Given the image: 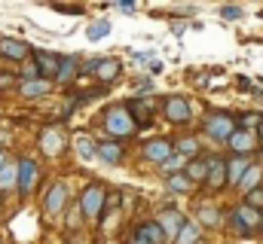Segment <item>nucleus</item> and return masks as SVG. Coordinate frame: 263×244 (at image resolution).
I'll list each match as a JSON object with an SVG mask.
<instances>
[{
    "label": "nucleus",
    "mask_w": 263,
    "mask_h": 244,
    "mask_svg": "<svg viewBox=\"0 0 263 244\" xmlns=\"http://www.w3.org/2000/svg\"><path fill=\"white\" fill-rule=\"evenodd\" d=\"M104 125H107V131L117 134V137H123V134H132V131H135V122H132V116L126 113V107H114V110H107Z\"/></svg>",
    "instance_id": "1"
},
{
    "label": "nucleus",
    "mask_w": 263,
    "mask_h": 244,
    "mask_svg": "<svg viewBox=\"0 0 263 244\" xmlns=\"http://www.w3.org/2000/svg\"><path fill=\"white\" fill-rule=\"evenodd\" d=\"M129 244H165V235L159 229V223H144L135 229V235L129 238Z\"/></svg>",
    "instance_id": "2"
},
{
    "label": "nucleus",
    "mask_w": 263,
    "mask_h": 244,
    "mask_svg": "<svg viewBox=\"0 0 263 244\" xmlns=\"http://www.w3.org/2000/svg\"><path fill=\"white\" fill-rule=\"evenodd\" d=\"M101 205H104V189H101V186H89V189L83 192V198H80V208H83L86 217H98Z\"/></svg>",
    "instance_id": "3"
},
{
    "label": "nucleus",
    "mask_w": 263,
    "mask_h": 244,
    "mask_svg": "<svg viewBox=\"0 0 263 244\" xmlns=\"http://www.w3.org/2000/svg\"><path fill=\"white\" fill-rule=\"evenodd\" d=\"M205 131H208L211 137H217V140H227L236 128H233V119H230L227 113H217V116H211V119L205 122Z\"/></svg>",
    "instance_id": "4"
},
{
    "label": "nucleus",
    "mask_w": 263,
    "mask_h": 244,
    "mask_svg": "<svg viewBox=\"0 0 263 244\" xmlns=\"http://www.w3.org/2000/svg\"><path fill=\"white\" fill-rule=\"evenodd\" d=\"M233 223L239 226V232H251V229L260 223V214H257L254 208H248V205H239V208L233 211Z\"/></svg>",
    "instance_id": "5"
},
{
    "label": "nucleus",
    "mask_w": 263,
    "mask_h": 244,
    "mask_svg": "<svg viewBox=\"0 0 263 244\" xmlns=\"http://www.w3.org/2000/svg\"><path fill=\"white\" fill-rule=\"evenodd\" d=\"M165 116L172 122H178V125H187V122H190V104L175 95V98L165 101Z\"/></svg>",
    "instance_id": "6"
},
{
    "label": "nucleus",
    "mask_w": 263,
    "mask_h": 244,
    "mask_svg": "<svg viewBox=\"0 0 263 244\" xmlns=\"http://www.w3.org/2000/svg\"><path fill=\"white\" fill-rule=\"evenodd\" d=\"M15 171H18V189H22V192H31L34 183H37V165H34L31 159H22Z\"/></svg>",
    "instance_id": "7"
},
{
    "label": "nucleus",
    "mask_w": 263,
    "mask_h": 244,
    "mask_svg": "<svg viewBox=\"0 0 263 244\" xmlns=\"http://www.w3.org/2000/svg\"><path fill=\"white\" fill-rule=\"evenodd\" d=\"M208 186L211 189H217V186H223V180H227V162L220 159V156H214V159H208Z\"/></svg>",
    "instance_id": "8"
},
{
    "label": "nucleus",
    "mask_w": 263,
    "mask_h": 244,
    "mask_svg": "<svg viewBox=\"0 0 263 244\" xmlns=\"http://www.w3.org/2000/svg\"><path fill=\"white\" fill-rule=\"evenodd\" d=\"M227 140H230V147H233L236 153H248V150H254V147H257L254 131H245V128H242V131H233Z\"/></svg>",
    "instance_id": "9"
},
{
    "label": "nucleus",
    "mask_w": 263,
    "mask_h": 244,
    "mask_svg": "<svg viewBox=\"0 0 263 244\" xmlns=\"http://www.w3.org/2000/svg\"><path fill=\"white\" fill-rule=\"evenodd\" d=\"M65 198H67V186H65V183H55V186L49 189V195H46V211H49L52 217H55V214H62Z\"/></svg>",
    "instance_id": "10"
},
{
    "label": "nucleus",
    "mask_w": 263,
    "mask_h": 244,
    "mask_svg": "<svg viewBox=\"0 0 263 244\" xmlns=\"http://www.w3.org/2000/svg\"><path fill=\"white\" fill-rule=\"evenodd\" d=\"M181 226H184V217H181L178 211H165V214H162V223H159V229H162V235L168 232V235L175 238V235L181 232Z\"/></svg>",
    "instance_id": "11"
},
{
    "label": "nucleus",
    "mask_w": 263,
    "mask_h": 244,
    "mask_svg": "<svg viewBox=\"0 0 263 244\" xmlns=\"http://www.w3.org/2000/svg\"><path fill=\"white\" fill-rule=\"evenodd\" d=\"M0 55H6V58H25L28 55V43H22V40H0Z\"/></svg>",
    "instance_id": "12"
},
{
    "label": "nucleus",
    "mask_w": 263,
    "mask_h": 244,
    "mask_svg": "<svg viewBox=\"0 0 263 244\" xmlns=\"http://www.w3.org/2000/svg\"><path fill=\"white\" fill-rule=\"evenodd\" d=\"M34 64H37L40 73H55L59 70V58L49 55V52H43V49H34Z\"/></svg>",
    "instance_id": "13"
},
{
    "label": "nucleus",
    "mask_w": 263,
    "mask_h": 244,
    "mask_svg": "<svg viewBox=\"0 0 263 244\" xmlns=\"http://www.w3.org/2000/svg\"><path fill=\"white\" fill-rule=\"evenodd\" d=\"M132 116V122L138 119L141 125H147L150 122V101H144V98H138V101H132L129 104V110H126Z\"/></svg>",
    "instance_id": "14"
},
{
    "label": "nucleus",
    "mask_w": 263,
    "mask_h": 244,
    "mask_svg": "<svg viewBox=\"0 0 263 244\" xmlns=\"http://www.w3.org/2000/svg\"><path fill=\"white\" fill-rule=\"evenodd\" d=\"M101 79H114L117 73H120V61L117 58H101V61H95V67H92Z\"/></svg>",
    "instance_id": "15"
},
{
    "label": "nucleus",
    "mask_w": 263,
    "mask_h": 244,
    "mask_svg": "<svg viewBox=\"0 0 263 244\" xmlns=\"http://www.w3.org/2000/svg\"><path fill=\"white\" fill-rule=\"evenodd\" d=\"M144 153H147V159H153V162H165L168 153H172V147H168L165 140H150Z\"/></svg>",
    "instance_id": "16"
},
{
    "label": "nucleus",
    "mask_w": 263,
    "mask_h": 244,
    "mask_svg": "<svg viewBox=\"0 0 263 244\" xmlns=\"http://www.w3.org/2000/svg\"><path fill=\"white\" fill-rule=\"evenodd\" d=\"M248 168H251V165H248V159H242V156H239V159H233V162L227 165V180L239 183L242 177H245V171H248Z\"/></svg>",
    "instance_id": "17"
},
{
    "label": "nucleus",
    "mask_w": 263,
    "mask_h": 244,
    "mask_svg": "<svg viewBox=\"0 0 263 244\" xmlns=\"http://www.w3.org/2000/svg\"><path fill=\"white\" fill-rule=\"evenodd\" d=\"M46 92H49V83L46 79H28V83H22V95L25 98H40Z\"/></svg>",
    "instance_id": "18"
},
{
    "label": "nucleus",
    "mask_w": 263,
    "mask_h": 244,
    "mask_svg": "<svg viewBox=\"0 0 263 244\" xmlns=\"http://www.w3.org/2000/svg\"><path fill=\"white\" fill-rule=\"evenodd\" d=\"M62 150V134L55 131V128H49V131H43V153H49V156H55Z\"/></svg>",
    "instance_id": "19"
},
{
    "label": "nucleus",
    "mask_w": 263,
    "mask_h": 244,
    "mask_svg": "<svg viewBox=\"0 0 263 244\" xmlns=\"http://www.w3.org/2000/svg\"><path fill=\"white\" fill-rule=\"evenodd\" d=\"M95 156H101L104 162H110V165H114V162H120L123 150H120L117 144H98V147H95Z\"/></svg>",
    "instance_id": "20"
},
{
    "label": "nucleus",
    "mask_w": 263,
    "mask_h": 244,
    "mask_svg": "<svg viewBox=\"0 0 263 244\" xmlns=\"http://www.w3.org/2000/svg\"><path fill=\"white\" fill-rule=\"evenodd\" d=\"M77 70V58H59V70H55V79L59 83H67Z\"/></svg>",
    "instance_id": "21"
},
{
    "label": "nucleus",
    "mask_w": 263,
    "mask_h": 244,
    "mask_svg": "<svg viewBox=\"0 0 263 244\" xmlns=\"http://www.w3.org/2000/svg\"><path fill=\"white\" fill-rule=\"evenodd\" d=\"M175 241H178V244H196L199 241V229L193 226V223H184V226H181V232L175 235Z\"/></svg>",
    "instance_id": "22"
},
{
    "label": "nucleus",
    "mask_w": 263,
    "mask_h": 244,
    "mask_svg": "<svg viewBox=\"0 0 263 244\" xmlns=\"http://www.w3.org/2000/svg\"><path fill=\"white\" fill-rule=\"evenodd\" d=\"M73 144H77V153H80V159H92V156H95V144H92V137H83V134H80Z\"/></svg>",
    "instance_id": "23"
},
{
    "label": "nucleus",
    "mask_w": 263,
    "mask_h": 244,
    "mask_svg": "<svg viewBox=\"0 0 263 244\" xmlns=\"http://www.w3.org/2000/svg\"><path fill=\"white\" fill-rule=\"evenodd\" d=\"M208 174V159H196L190 168H187V180H202Z\"/></svg>",
    "instance_id": "24"
},
{
    "label": "nucleus",
    "mask_w": 263,
    "mask_h": 244,
    "mask_svg": "<svg viewBox=\"0 0 263 244\" xmlns=\"http://www.w3.org/2000/svg\"><path fill=\"white\" fill-rule=\"evenodd\" d=\"M9 186H15V168L12 165H3L0 168V189H9Z\"/></svg>",
    "instance_id": "25"
},
{
    "label": "nucleus",
    "mask_w": 263,
    "mask_h": 244,
    "mask_svg": "<svg viewBox=\"0 0 263 244\" xmlns=\"http://www.w3.org/2000/svg\"><path fill=\"white\" fill-rule=\"evenodd\" d=\"M110 34V22H95L92 28H89V40H101V37H107Z\"/></svg>",
    "instance_id": "26"
},
{
    "label": "nucleus",
    "mask_w": 263,
    "mask_h": 244,
    "mask_svg": "<svg viewBox=\"0 0 263 244\" xmlns=\"http://www.w3.org/2000/svg\"><path fill=\"white\" fill-rule=\"evenodd\" d=\"M168 189H172V192H187V189H190V180H187L184 174H181V177L172 174V177H168Z\"/></svg>",
    "instance_id": "27"
},
{
    "label": "nucleus",
    "mask_w": 263,
    "mask_h": 244,
    "mask_svg": "<svg viewBox=\"0 0 263 244\" xmlns=\"http://www.w3.org/2000/svg\"><path fill=\"white\" fill-rule=\"evenodd\" d=\"M162 165H165V168H162V171H165V174H178V171H181V168H184V159H181V156H175V159H172V156H168V159H165V162H162Z\"/></svg>",
    "instance_id": "28"
},
{
    "label": "nucleus",
    "mask_w": 263,
    "mask_h": 244,
    "mask_svg": "<svg viewBox=\"0 0 263 244\" xmlns=\"http://www.w3.org/2000/svg\"><path fill=\"white\" fill-rule=\"evenodd\" d=\"M196 150H199V144L193 140V137H187V140H181V147H178V156L184 159V156H193Z\"/></svg>",
    "instance_id": "29"
},
{
    "label": "nucleus",
    "mask_w": 263,
    "mask_h": 244,
    "mask_svg": "<svg viewBox=\"0 0 263 244\" xmlns=\"http://www.w3.org/2000/svg\"><path fill=\"white\" fill-rule=\"evenodd\" d=\"M263 122L260 113H248V116H242V125H245V131H251V128H257Z\"/></svg>",
    "instance_id": "30"
},
{
    "label": "nucleus",
    "mask_w": 263,
    "mask_h": 244,
    "mask_svg": "<svg viewBox=\"0 0 263 244\" xmlns=\"http://www.w3.org/2000/svg\"><path fill=\"white\" fill-rule=\"evenodd\" d=\"M245 205H248V208H254V211L263 208V189H254V192L248 195V201H245Z\"/></svg>",
    "instance_id": "31"
},
{
    "label": "nucleus",
    "mask_w": 263,
    "mask_h": 244,
    "mask_svg": "<svg viewBox=\"0 0 263 244\" xmlns=\"http://www.w3.org/2000/svg\"><path fill=\"white\" fill-rule=\"evenodd\" d=\"M242 180H245V186H251V183H257V180H260V171H257V168H248Z\"/></svg>",
    "instance_id": "32"
},
{
    "label": "nucleus",
    "mask_w": 263,
    "mask_h": 244,
    "mask_svg": "<svg viewBox=\"0 0 263 244\" xmlns=\"http://www.w3.org/2000/svg\"><path fill=\"white\" fill-rule=\"evenodd\" d=\"M220 12H223V18H239V15H242V9H239V6H223Z\"/></svg>",
    "instance_id": "33"
},
{
    "label": "nucleus",
    "mask_w": 263,
    "mask_h": 244,
    "mask_svg": "<svg viewBox=\"0 0 263 244\" xmlns=\"http://www.w3.org/2000/svg\"><path fill=\"white\" fill-rule=\"evenodd\" d=\"M202 220H205L208 226H214V223H217V214H214L211 208H205V211H202Z\"/></svg>",
    "instance_id": "34"
},
{
    "label": "nucleus",
    "mask_w": 263,
    "mask_h": 244,
    "mask_svg": "<svg viewBox=\"0 0 263 244\" xmlns=\"http://www.w3.org/2000/svg\"><path fill=\"white\" fill-rule=\"evenodd\" d=\"M3 165H6V159H3V153H0V168H3Z\"/></svg>",
    "instance_id": "35"
},
{
    "label": "nucleus",
    "mask_w": 263,
    "mask_h": 244,
    "mask_svg": "<svg viewBox=\"0 0 263 244\" xmlns=\"http://www.w3.org/2000/svg\"><path fill=\"white\" fill-rule=\"evenodd\" d=\"M260 140H263V125H260Z\"/></svg>",
    "instance_id": "36"
},
{
    "label": "nucleus",
    "mask_w": 263,
    "mask_h": 244,
    "mask_svg": "<svg viewBox=\"0 0 263 244\" xmlns=\"http://www.w3.org/2000/svg\"><path fill=\"white\" fill-rule=\"evenodd\" d=\"M260 226H263V214H260Z\"/></svg>",
    "instance_id": "37"
}]
</instances>
